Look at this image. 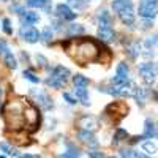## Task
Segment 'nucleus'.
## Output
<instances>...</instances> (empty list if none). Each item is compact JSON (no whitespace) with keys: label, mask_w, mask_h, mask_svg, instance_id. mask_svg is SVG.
<instances>
[{"label":"nucleus","mask_w":158,"mask_h":158,"mask_svg":"<svg viewBox=\"0 0 158 158\" xmlns=\"http://www.w3.org/2000/svg\"><path fill=\"white\" fill-rule=\"evenodd\" d=\"M62 48L81 67L100 60L101 46L90 36L89 38H70L62 43Z\"/></svg>","instance_id":"1"},{"label":"nucleus","mask_w":158,"mask_h":158,"mask_svg":"<svg viewBox=\"0 0 158 158\" xmlns=\"http://www.w3.org/2000/svg\"><path fill=\"white\" fill-rule=\"evenodd\" d=\"M29 100L24 97H11L2 108V115L8 130L19 131L27 127V106Z\"/></svg>","instance_id":"2"},{"label":"nucleus","mask_w":158,"mask_h":158,"mask_svg":"<svg viewBox=\"0 0 158 158\" xmlns=\"http://www.w3.org/2000/svg\"><path fill=\"white\" fill-rule=\"evenodd\" d=\"M127 112H128V106L123 101H114V103L108 104V106L104 108V115L114 123L120 122L122 118L127 115Z\"/></svg>","instance_id":"3"},{"label":"nucleus","mask_w":158,"mask_h":158,"mask_svg":"<svg viewBox=\"0 0 158 158\" xmlns=\"http://www.w3.org/2000/svg\"><path fill=\"white\" fill-rule=\"evenodd\" d=\"M68 79H70V71H68V68H65V67H56L54 70H52V73H51V76L48 77V81H46V84L49 85V87H54V89H60V87H63L65 84L68 82Z\"/></svg>","instance_id":"4"},{"label":"nucleus","mask_w":158,"mask_h":158,"mask_svg":"<svg viewBox=\"0 0 158 158\" xmlns=\"http://www.w3.org/2000/svg\"><path fill=\"white\" fill-rule=\"evenodd\" d=\"M100 90L106 92L109 95H115V97H135L138 87L133 82H128L123 85H114V87H100Z\"/></svg>","instance_id":"5"},{"label":"nucleus","mask_w":158,"mask_h":158,"mask_svg":"<svg viewBox=\"0 0 158 158\" xmlns=\"http://www.w3.org/2000/svg\"><path fill=\"white\" fill-rule=\"evenodd\" d=\"M158 13V3L156 0H141L139 3V16L144 19H153Z\"/></svg>","instance_id":"6"},{"label":"nucleus","mask_w":158,"mask_h":158,"mask_svg":"<svg viewBox=\"0 0 158 158\" xmlns=\"http://www.w3.org/2000/svg\"><path fill=\"white\" fill-rule=\"evenodd\" d=\"M38 125H40V112L32 103H29V106H27V127H25V130L35 131L38 128Z\"/></svg>","instance_id":"7"},{"label":"nucleus","mask_w":158,"mask_h":158,"mask_svg":"<svg viewBox=\"0 0 158 158\" xmlns=\"http://www.w3.org/2000/svg\"><path fill=\"white\" fill-rule=\"evenodd\" d=\"M139 74L144 77V81L152 82L158 74V63H142L139 67Z\"/></svg>","instance_id":"8"},{"label":"nucleus","mask_w":158,"mask_h":158,"mask_svg":"<svg viewBox=\"0 0 158 158\" xmlns=\"http://www.w3.org/2000/svg\"><path fill=\"white\" fill-rule=\"evenodd\" d=\"M111 82L114 85H123V84H128V67L127 63H118L117 67V71H115V76L111 79Z\"/></svg>","instance_id":"9"},{"label":"nucleus","mask_w":158,"mask_h":158,"mask_svg":"<svg viewBox=\"0 0 158 158\" xmlns=\"http://www.w3.org/2000/svg\"><path fill=\"white\" fill-rule=\"evenodd\" d=\"M19 36L27 43H36L40 40V32L30 25H22L21 30H19Z\"/></svg>","instance_id":"10"},{"label":"nucleus","mask_w":158,"mask_h":158,"mask_svg":"<svg viewBox=\"0 0 158 158\" xmlns=\"http://www.w3.org/2000/svg\"><path fill=\"white\" fill-rule=\"evenodd\" d=\"M98 36L101 38V41H114V38H115V33L112 30V27L109 24L106 22H100V27H98Z\"/></svg>","instance_id":"11"},{"label":"nucleus","mask_w":158,"mask_h":158,"mask_svg":"<svg viewBox=\"0 0 158 158\" xmlns=\"http://www.w3.org/2000/svg\"><path fill=\"white\" fill-rule=\"evenodd\" d=\"M77 138L81 139L85 146H90V147H97V146H98V141L95 139V136H94V133H92V131L81 130V131L77 133Z\"/></svg>","instance_id":"12"},{"label":"nucleus","mask_w":158,"mask_h":158,"mask_svg":"<svg viewBox=\"0 0 158 158\" xmlns=\"http://www.w3.org/2000/svg\"><path fill=\"white\" fill-rule=\"evenodd\" d=\"M79 127H81L82 130H87V131H94L98 127V122H97L95 117L84 115V117H81V120H79Z\"/></svg>","instance_id":"13"},{"label":"nucleus","mask_w":158,"mask_h":158,"mask_svg":"<svg viewBox=\"0 0 158 158\" xmlns=\"http://www.w3.org/2000/svg\"><path fill=\"white\" fill-rule=\"evenodd\" d=\"M120 21L125 24V25H133L135 24V13H133V6L131 8H127V10H122L117 13Z\"/></svg>","instance_id":"14"},{"label":"nucleus","mask_w":158,"mask_h":158,"mask_svg":"<svg viewBox=\"0 0 158 158\" xmlns=\"http://www.w3.org/2000/svg\"><path fill=\"white\" fill-rule=\"evenodd\" d=\"M57 13H59V16L63 18L65 21H73L76 18V13H73V10L68 5H63V3L57 5Z\"/></svg>","instance_id":"15"},{"label":"nucleus","mask_w":158,"mask_h":158,"mask_svg":"<svg viewBox=\"0 0 158 158\" xmlns=\"http://www.w3.org/2000/svg\"><path fill=\"white\" fill-rule=\"evenodd\" d=\"M156 135H158V125L152 118H147L146 123H144V138H153Z\"/></svg>","instance_id":"16"},{"label":"nucleus","mask_w":158,"mask_h":158,"mask_svg":"<svg viewBox=\"0 0 158 158\" xmlns=\"http://www.w3.org/2000/svg\"><path fill=\"white\" fill-rule=\"evenodd\" d=\"M19 16H21V22L24 25H32V24L38 22V15L33 11H21Z\"/></svg>","instance_id":"17"},{"label":"nucleus","mask_w":158,"mask_h":158,"mask_svg":"<svg viewBox=\"0 0 158 158\" xmlns=\"http://www.w3.org/2000/svg\"><path fill=\"white\" fill-rule=\"evenodd\" d=\"M133 3H131V0H114L112 2V10L115 13L122 11V10H127V8H131Z\"/></svg>","instance_id":"18"},{"label":"nucleus","mask_w":158,"mask_h":158,"mask_svg":"<svg viewBox=\"0 0 158 158\" xmlns=\"http://www.w3.org/2000/svg\"><path fill=\"white\" fill-rule=\"evenodd\" d=\"M74 92H76V97L79 98V101H81L82 104H89V95H87V90H85V87H76L74 89Z\"/></svg>","instance_id":"19"},{"label":"nucleus","mask_w":158,"mask_h":158,"mask_svg":"<svg viewBox=\"0 0 158 158\" xmlns=\"http://www.w3.org/2000/svg\"><path fill=\"white\" fill-rule=\"evenodd\" d=\"M3 62H5V65L8 68H11V70H15L16 67H18V63H16V59L13 57V54L11 52H5L3 54Z\"/></svg>","instance_id":"20"},{"label":"nucleus","mask_w":158,"mask_h":158,"mask_svg":"<svg viewBox=\"0 0 158 158\" xmlns=\"http://www.w3.org/2000/svg\"><path fill=\"white\" fill-rule=\"evenodd\" d=\"M73 82H74V87H87L89 85V79L82 74H76L73 77Z\"/></svg>","instance_id":"21"},{"label":"nucleus","mask_w":158,"mask_h":158,"mask_svg":"<svg viewBox=\"0 0 158 158\" xmlns=\"http://www.w3.org/2000/svg\"><path fill=\"white\" fill-rule=\"evenodd\" d=\"M139 49H141L139 43L135 41V43H131V44L127 48V52H128V56H130V57H133V59H135V57L139 54Z\"/></svg>","instance_id":"22"},{"label":"nucleus","mask_w":158,"mask_h":158,"mask_svg":"<svg viewBox=\"0 0 158 158\" xmlns=\"http://www.w3.org/2000/svg\"><path fill=\"white\" fill-rule=\"evenodd\" d=\"M27 5L33 8H43L48 5V0H27Z\"/></svg>","instance_id":"23"},{"label":"nucleus","mask_w":158,"mask_h":158,"mask_svg":"<svg viewBox=\"0 0 158 158\" xmlns=\"http://www.w3.org/2000/svg\"><path fill=\"white\" fill-rule=\"evenodd\" d=\"M68 32H70V35H79V33H84V27L79 24H73V25H70Z\"/></svg>","instance_id":"24"},{"label":"nucleus","mask_w":158,"mask_h":158,"mask_svg":"<svg viewBox=\"0 0 158 158\" xmlns=\"http://www.w3.org/2000/svg\"><path fill=\"white\" fill-rule=\"evenodd\" d=\"M24 77H25V79H29L30 82H35V84H36V82H40V77H38V76H35V73H33V71H30V70H25V71H24Z\"/></svg>","instance_id":"25"},{"label":"nucleus","mask_w":158,"mask_h":158,"mask_svg":"<svg viewBox=\"0 0 158 158\" xmlns=\"http://www.w3.org/2000/svg\"><path fill=\"white\" fill-rule=\"evenodd\" d=\"M128 138V133L125 130H117V133L114 136V142H118V141H122V139H127Z\"/></svg>","instance_id":"26"},{"label":"nucleus","mask_w":158,"mask_h":158,"mask_svg":"<svg viewBox=\"0 0 158 158\" xmlns=\"http://www.w3.org/2000/svg\"><path fill=\"white\" fill-rule=\"evenodd\" d=\"M142 149L146 150V152H149V153H155L156 152V146L153 142H144L142 144Z\"/></svg>","instance_id":"27"},{"label":"nucleus","mask_w":158,"mask_h":158,"mask_svg":"<svg viewBox=\"0 0 158 158\" xmlns=\"http://www.w3.org/2000/svg\"><path fill=\"white\" fill-rule=\"evenodd\" d=\"M0 149H2L5 153H8V155H11V156H16V152L15 150H13L10 146H8V144L6 142H2V144H0Z\"/></svg>","instance_id":"28"},{"label":"nucleus","mask_w":158,"mask_h":158,"mask_svg":"<svg viewBox=\"0 0 158 158\" xmlns=\"http://www.w3.org/2000/svg\"><path fill=\"white\" fill-rule=\"evenodd\" d=\"M60 158H79V155L76 150H70V152H65Z\"/></svg>","instance_id":"29"},{"label":"nucleus","mask_w":158,"mask_h":158,"mask_svg":"<svg viewBox=\"0 0 158 158\" xmlns=\"http://www.w3.org/2000/svg\"><path fill=\"white\" fill-rule=\"evenodd\" d=\"M3 30H5V33H8V35L13 33L11 25H10V21H8V19H3Z\"/></svg>","instance_id":"30"},{"label":"nucleus","mask_w":158,"mask_h":158,"mask_svg":"<svg viewBox=\"0 0 158 158\" xmlns=\"http://www.w3.org/2000/svg\"><path fill=\"white\" fill-rule=\"evenodd\" d=\"M120 155H122L123 158H131L135 153H131V150H128V149H123V150H120Z\"/></svg>","instance_id":"31"},{"label":"nucleus","mask_w":158,"mask_h":158,"mask_svg":"<svg viewBox=\"0 0 158 158\" xmlns=\"http://www.w3.org/2000/svg\"><path fill=\"white\" fill-rule=\"evenodd\" d=\"M63 98L67 100V101H68L70 104H74V103H76V100H74V98H73V97H71L70 94H63Z\"/></svg>","instance_id":"32"},{"label":"nucleus","mask_w":158,"mask_h":158,"mask_svg":"<svg viewBox=\"0 0 158 158\" xmlns=\"http://www.w3.org/2000/svg\"><path fill=\"white\" fill-rule=\"evenodd\" d=\"M70 3L76 5V8H82L85 5V2H79V0H70Z\"/></svg>","instance_id":"33"},{"label":"nucleus","mask_w":158,"mask_h":158,"mask_svg":"<svg viewBox=\"0 0 158 158\" xmlns=\"http://www.w3.org/2000/svg\"><path fill=\"white\" fill-rule=\"evenodd\" d=\"M89 156L90 158H103V153L101 152H89Z\"/></svg>","instance_id":"34"},{"label":"nucleus","mask_w":158,"mask_h":158,"mask_svg":"<svg viewBox=\"0 0 158 158\" xmlns=\"http://www.w3.org/2000/svg\"><path fill=\"white\" fill-rule=\"evenodd\" d=\"M0 52H8V46L5 44V41H2V40H0Z\"/></svg>","instance_id":"35"},{"label":"nucleus","mask_w":158,"mask_h":158,"mask_svg":"<svg viewBox=\"0 0 158 158\" xmlns=\"http://www.w3.org/2000/svg\"><path fill=\"white\" fill-rule=\"evenodd\" d=\"M150 21H152V19H147V21H144L141 27H142V29H149V27H150Z\"/></svg>","instance_id":"36"},{"label":"nucleus","mask_w":158,"mask_h":158,"mask_svg":"<svg viewBox=\"0 0 158 158\" xmlns=\"http://www.w3.org/2000/svg\"><path fill=\"white\" fill-rule=\"evenodd\" d=\"M133 156L135 158H152V156H147V155H144V153H139V152H136Z\"/></svg>","instance_id":"37"},{"label":"nucleus","mask_w":158,"mask_h":158,"mask_svg":"<svg viewBox=\"0 0 158 158\" xmlns=\"http://www.w3.org/2000/svg\"><path fill=\"white\" fill-rule=\"evenodd\" d=\"M44 40H49V29L44 30Z\"/></svg>","instance_id":"38"},{"label":"nucleus","mask_w":158,"mask_h":158,"mask_svg":"<svg viewBox=\"0 0 158 158\" xmlns=\"http://www.w3.org/2000/svg\"><path fill=\"white\" fill-rule=\"evenodd\" d=\"M152 41H153V44H155V43H158V35H156V36H153Z\"/></svg>","instance_id":"39"},{"label":"nucleus","mask_w":158,"mask_h":158,"mask_svg":"<svg viewBox=\"0 0 158 158\" xmlns=\"http://www.w3.org/2000/svg\"><path fill=\"white\" fill-rule=\"evenodd\" d=\"M22 158H35V156H33V155H24Z\"/></svg>","instance_id":"40"},{"label":"nucleus","mask_w":158,"mask_h":158,"mask_svg":"<svg viewBox=\"0 0 158 158\" xmlns=\"http://www.w3.org/2000/svg\"><path fill=\"white\" fill-rule=\"evenodd\" d=\"M0 158H5V156H2V155H0Z\"/></svg>","instance_id":"41"},{"label":"nucleus","mask_w":158,"mask_h":158,"mask_svg":"<svg viewBox=\"0 0 158 158\" xmlns=\"http://www.w3.org/2000/svg\"><path fill=\"white\" fill-rule=\"evenodd\" d=\"M109 158H115V156H109Z\"/></svg>","instance_id":"42"},{"label":"nucleus","mask_w":158,"mask_h":158,"mask_svg":"<svg viewBox=\"0 0 158 158\" xmlns=\"http://www.w3.org/2000/svg\"><path fill=\"white\" fill-rule=\"evenodd\" d=\"M0 95H2V90H0Z\"/></svg>","instance_id":"43"}]
</instances>
